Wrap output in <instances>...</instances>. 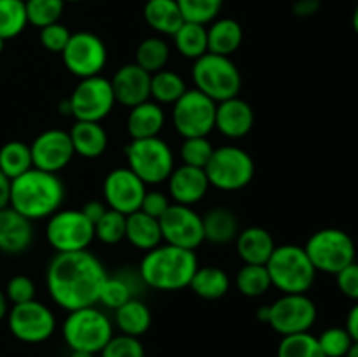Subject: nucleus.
Here are the masks:
<instances>
[{"label": "nucleus", "instance_id": "nucleus-1", "mask_svg": "<svg viewBox=\"0 0 358 357\" xmlns=\"http://www.w3.org/2000/svg\"><path fill=\"white\" fill-rule=\"evenodd\" d=\"M105 279L103 265L90 251L56 252L45 272L49 296L66 312L96 304Z\"/></svg>", "mask_w": 358, "mask_h": 357}, {"label": "nucleus", "instance_id": "nucleus-2", "mask_svg": "<svg viewBox=\"0 0 358 357\" xmlns=\"http://www.w3.org/2000/svg\"><path fill=\"white\" fill-rule=\"evenodd\" d=\"M65 200V186L58 174L30 168L10 181L9 206L30 220L48 219Z\"/></svg>", "mask_w": 358, "mask_h": 357}, {"label": "nucleus", "instance_id": "nucleus-3", "mask_svg": "<svg viewBox=\"0 0 358 357\" xmlns=\"http://www.w3.org/2000/svg\"><path fill=\"white\" fill-rule=\"evenodd\" d=\"M198 270L194 251L161 244L145 252L138 275L147 287L156 290H180L189 287Z\"/></svg>", "mask_w": 358, "mask_h": 357}, {"label": "nucleus", "instance_id": "nucleus-4", "mask_svg": "<svg viewBox=\"0 0 358 357\" xmlns=\"http://www.w3.org/2000/svg\"><path fill=\"white\" fill-rule=\"evenodd\" d=\"M271 286L282 294H306L317 276L304 247L299 245H278L266 262Z\"/></svg>", "mask_w": 358, "mask_h": 357}, {"label": "nucleus", "instance_id": "nucleus-5", "mask_svg": "<svg viewBox=\"0 0 358 357\" xmlns=\"http://www.w3.org/2000/svg\"><path fill=\"white\" fill-rule=\"evenodd\" d=\"M191 74L196 90L215 104L238 97L241 90V74L229 56L205 52L194 59Z\"/></svg>", "mask_w": 358, "mask_h": 357}, {"label": "nucleus", "instance_id": "nucleus-6", "mask_svg": "<svg viewBox=\"0 0 358 357\" xmlns=\"http://www.w3.org/2000/svg\"><path fill=\"white\" fill-rule=\"evenodd\" d=\"M112 336L114 328L110 318L94 304L69 312V317L63 322V338L70 350L100 354Z\"/></svg>", "mask_w": 358, "mask_h": 357}, {"label": "nucleus", "instance_id": "nucleus-7", "mask_svg": "<svg viewBox=\"0 0 358 357\" xmlns=\"http://www.w3.org/2000/svg\"><path fill=\"white\" fill-rule=\"evenodd\" d=\"M128 168L135 172L145 186L168 181L175 168L171 147L159 136L131 140L124 149Z\"/></svg>", "mask_w": 358, "mask_h": 357}, {"label": "nucleus", "instance_id": "nucleus-8", "mask_svg": "<svg viewBox=\"0 0 358 357\" xmlns=\"http://www.w3.org/2000/svg\"><path fill=\"white\" fill-rule=\"evenodd\" d=\"M205 174L213 188L220 191H240L254 178L255 164L250 154L241 147L222 146L213 149Z\"/></svg>", "mask_w": 358, "mask_h": 357}, {"label": "nucleus", "instance_id": "nucleus-9", "mask_svg": "<svg viewBox=\"0 0 358 357\" xmlns=\"http://www.w3.org/2000/svg\"><path fill=\"white\" fill-rule=\"evenodd\" d=\"M308 258L317 272L336 273L355 261V244L346 231L325 227L310 237L304 245Z\"/></svg>", "mask_w": 358, "mask_h": 357}, {"label": "nucleus", "instance_id": "nucleus-10", "mask_svg": "<svg viewBox=\"0 0 358 357\" xmlns=\"http://www.w3.org/2000/svg\"><path fill=\"white\" fill-rule=\"evenodd\" d=\"M45 240L56 252L87 251L94 240V226L80 210H62L48 217Z\"/></svg>", "mask_w": 358, "mask_h": 357}, {"label": "nucleus", "instance_id": "nucleus-11", "mask_svg": "<svg viewBox=\"0 0 358 357\" xmlns=\"http://www.w3.org/2000/svg\"><path fill=\"white\" fill-rule=\"evenodd\" d=\"M217 104L201 91L187 90L171 108V122L184 139L206 136L215 128Z\"/></svg>", "mask_w": 358, "mask_h": 357}, {"label": "nucleus", "instance_id": "nucleus-12", "mask_svg": "<svg viewBox=\"0 0 358 357\" xmlns=\"http://www.w3.org/2000/svg\"><path fill=\"white\" fill-rule=\"evenodd\" d=\"M70 114L76 121L100 122L107 118L115 105L110 79L101 76L80 79L69 98Z\"/></svg>", "mask_w": 358, "mask_h": 357}, {"label": "nucleus", "instance_id": "nucleus-13", "mask_svg": "<svg viewBox=\"0 0 358 357\" xmlns=\"http://www.w3.org/2000/svg\"><path fill=\"white\" fill-rule=\"evenodd\" d=\"M66 70L79 79L100 76L107 65V46L91 31H76L70 35L69 44L62 51Z\"/></svg>", "mask_w": 358, "mask_h": 357}, {"label": "nucleus", "instance_id": "nucleus-14", "mask_svg": "<svg viewBox=\"0 0 358 357\" xmlns=\"http://www.w3.org/2000/svg\"><path fill=\"white\" fill-rule=\"evenodd\" d=\"M7 322L14 338L24 343L45 342L56 329V317L52 310L37 300L13 304L7 314Z\"/></svg>", "mask_w": 358, "mask_h": 357}, {"label": "nucleus", "instance_id": "nucleus-15", "mask_svg": "<svg viewBox=\"0 0 358 357\" xmlns=\"http://www.w3.org/2000/svg\"><path fill=\"white\" fill-rule=\"evenodd\" d=\"M317 321V307L306 294H283L269 304L268 324L278 335L308 332Z\"/></svg>", "mask_w": 358, "mask_h": 357}, {"label": "nucleus", "instance_id": "nucleus-16", "mask_svg": "<svg viewBox=\"0 0 358 357\" xmlns=\"http://www.w3.org/2000/svg\"><path fill=\"white\" fill-rule=\"evenodd\" d=\"M159 224L164 244L196 251L205 241L203 219L192 206L171 203L161 216Z\"/></svg>", "mask_w": 358, "mask_h": 357}, {"label": "nucleus", "instance_id": "nucleus-17", "mask_svg": "<svg viewBox=\"0 0 358 357\" xmlns=\"http://www.w3.org/2000/svg\"><path fill=\"white\" fill-rule=\"evenodd\" d=\"M145 192L147 186L128 167L114 168L112 172H108L103 181L105 205L115 212L124 214V216L140 210Z\"/></svg>", "mask_w": 358, "mask_h": 357}, {"label": "nucleus", "instance_id": "nucleus-18", "mask_svg": "<svg viewBox=\"0 0 358 357\" xmlns=\"http://www.w3.org/2000/svg\"><path fill=\"white\" fill-rule=\"evenodd\" d=\"M30 150L34 168L51 172V174H58L59 170L69 167L76 154L69 132L59 128L45 130L41 135L35 136Z\"/></svg>", "mask_w": 358, "mask_h": 357}, {"label": "nucleus", "instance_id": "nucleus-19", "mask_svg": "<svg viewBox=\"0 0 358 357\" xmlns=\"http://www.w3.org/2000/svg\"><path fill=\"white\" fill-rule=\"evenodd\" d=\"M112 91L117 104L135 107L150 98V74L136 63L122 65L110 79Z\"/></svg>", "mask_w": 358, "mask_h": 357}, {"label": "nucleus", "instance_id": "nucleus-20", "mask_svg": "<svg viewBox=\"0 0 358 357\" xmlns=\"http://www.w3.org/2000/svg\"><path fill=\"white\" fill-rule=\"evenodd\" d=\"M208 188L210 182L203 168L180 164L178 168H173L168 177V191L173 203L178 205L192 206L194 203L201 202L208 192Z\"/></svg>", "mask_w": 358, "mask_h": 357}, {"label": "nucleus", "instance_id": "nucleus-21", "mask_svg": "<svg viewBox=\"0 0 358 357\" xmlns=\"http://www.w3.org/2000/svg\"><path fill=\"white\" fill-rule=\"evenodd\" d=\"M254 108L243 98L234 97L217 104L215 128L227 139H243L254 128Z\"/></svg>", "mask_w": 358, "mask_h": 357}, {"label": "nucleus", "instance_id": "nucleus-22", "mask_svg": "<svg viewBox=\"0 0 358 357\" xmlns=\"http://www.w3.org/2000/svg\"><path fill=\"white\" fill-rule=\"evenodd\" d=\"M34 241V224L14 209L0 210V251L21 254Z\"/></svg>", "mask_w": 358, "mask_h": 357}, {"label": "nucleus", "instance_id": "nucleus-23", "mask_svg": "<svg viewBox=\"0 0 358 357\" xmlns=\"http://www.w3.org/2000/svg\"><path fill=\"white\" fill-rule=\"evenodd\" d=\"M163 107L154 100H145L142 104L129 108L128 119H126V130L131 140L150 139V136H159L161 130L164 126Z\"/></svg>", "mask_w": 358, "mask_h": 357}, {"label": "nucleus", "instance_id": "nucleus-24", "mask_svg": "<svg viewBox=\"0 0 358 357\" xmlns=\"http://www.w3.org/2000/svg\"><path fill=\"white\" fill-rule=\"evenodd\" d=\"M276 248L271 233L261 226H250L236 237L238 255L245 265H264Z\"/></svg>", "mask_w": 358, "mask_h": 357}, {"label": "nucleus", "instance_id": "nucleus-25", "mask_svg": "<svg viewBox=\"0 0 358 357\" xmlns=\"http://www.w3.org/2000/svg\"><path fill=\"white\" fill-rule=\"evenodd\" d=\"M126 240L135 248L149 252L163 244V233H161L159 219L149 216V214L136 210V212L126 216Z\"/></svg>", "mask_w": 358, "mask_h": 357}, {"label": "nucleus", "instance_id": "nucleus-26", "mask_svg": "<svg viewBox=\"0 0 358 357\" xmlns=\"http://www.w3.org/2000/svg\"><path fill=\"white\" fill-rule=\"evenodd\" d=\"M76 154L93 160L107 150L108 135L100 122L76 121L69 132Z\"/></svg>", "mask_w": 358, "mask_h": 357}, {"label": "nucleus", "instance_id": "nucleus-27", "mask_svg": "<svg viewBox=\"0 0 358 357\" xmlns=\"http://www.w3.org/2000/svg\"><path fill=\"white\" fill-rule=\"evenodd\" d=\"M143 20L157 34L171 37L185 21L177 0H147L143 6Z\"/></svg>", "mask_w": 358, "mask_h": 357}, {"label": "nucleus", "instance_id": "nucleus-28", "mask_svg": "<svg viewBox=\"0 0 358 357\" xmlns=\"http://www.w3.org/2000/svg\"><path fill=\"white\" fill-rule=\"evenodd\" d=\"M208 35V52L220 56H231L243 41V28L236 20L231 18H220V20L212 21L206 28Z\"/></svg>", "mask_w": 358, "mask_h": 357}, {"label": "nucleus", "instance_id": "nucleus-29", "mask_svg": "<svg viewBox=\"0 0 358 357\" xmlns=\"http://www.w3.org/2000/svg\"><path fill=\"white\" fill-rule=\"evenodd\" d=\"M201 219L205 240H208L210 244L226 245L236 240L238 233H240L236 216L224 206H215V209L208 210L205 216H201Z\"/></svg>", "mask_w": 358, "mask_h": 357}, {"label": "nucleus", "instance_id": "nucleus-30", "mask_svg": "<svg viewBox=\"0 0 358 357\" xmlns=\"http://www.w3.org/2000/svg\"><path fill=\"white\" fill-rule=\"evenodd\" d=\"M114 312L115 326H117L122 335L140 338V336L149 331L150 324H152V314H150L149 307L138 298H133V300H129L128 303H124Z\"/></svg>", "mask_w": 358, "mask_h": 357}, {"label": "nucleus", "instance_id": "nucleus-31", "mask_svg": "<svg viewBox=\"0 0 358 357\" xmlns=\"http://www.w3.org/2000/svg\"><path fill=\"white\" fill-rule=\"evenodd\" d=\"M189 287L196 296L203 300H220L229 290L231 280L229 275L217 266H205V268L198 266Z\"/></svg>", "mask_w": 358, "mask_h": 357}, {"label": "nucleus", "instance_id": "nucleus-32", "mask_svg": "<svg viewBox=\"0 0 358 357\" xmlns=\"http://www.w3.org/2000/svg\"><path fill=\"white\" fill-rule=\"evenodd\" d=\"M173 42L177 51L184 58L198 59L205 52H208V35H206L205 24L184 21L182 27L173 34Z\"/></svg>", "mask_w": 358, "mask_h": 357}, {"label": "nucleus", "instance_id": "nucleus-33", "mask_svg": "<svg viewBox=\"0 0 358 357\" xmlns=\"http://www.w3.org/2000/svg\"><path fill=\"white\" fill-rule=\"evenodd\" d=\"M133 298H135V280L128 273L122 272L115 273V275H107L100 289L98 303L110 310H117Z\"/></svg>", "mask_w": 358, "mask_h": 357}, {"label": "nucleus", "instance_id": "nucleus-34", "mask_svg": "<svg viewBox=\"0 0 358 357\" xmlns=\"http://www.w3.org/2000/svg\"><path fill=\"white\" fill-rule=\"evenodd\" d=\"M34 168L30 146L21 140H10L0 147V170L13 181Z\"/></svg>", "mask_w": 358, "mask_h": 357}, {"label": "nucleus", "instance_id": "nucleus-35", "mask_svg": "<svg viewBox=\"0 0 358 357\" xmlns=\"http://www.w3.org/2000/svg\"><path fill=\"white\" fill-rule=\"evenodd\" d=\"M185 91V80L173 70L163 69L150 76V98L159 105H173Z\"/></svg>", "mask_w": 358, "mask_h": 357}, {"label": "nucleus", "instance_id": "nucleus-36", "mask_svg": "<svg viewBox=\"0 0 358 357\" xmlns=\"http://www.w3.org/2000/svg\"><path fill=\"white\" fill-rule=\"evenodd\" d=\"M170 59V46L161 37H147L138 44L135 52V63L150 76L166 66Z\"/></svg>", "mask_w": 358, "mask_h": 357}, {"label": "nucleus", "instance_id": "nucleus-37", "mask_svg": "<svg viewBox=\"0 0 358 357\" xmlns=\"http://www.w3.org/2000/svg\"><path fill=\"white\" fill-rule=\"evenodd\" d=\"M27 7L23 0H0V37L14 38L27 28Z\"/></svg>", "mask_w": 358, "mask_h": 357}, {"label": "nucleus", "instance_id": "nucleus-38", "mask_svg": "<svg viewBox=\"0 0 358 357\" xmlns=\"http://www.w3.org/2000/svg\"><path fill=\"white\" fill-rule=\"evenodd\" d=\"M236 287L247 298L262 296L273 287L268 268L264 265H245L236 275Z\"/></svg>", "mask_w": 358, "mask_h": 357}, {"label": "nucleus", "instance_id": "nucleus-39", "mask_svg": "<svg viewBox=\"0 0 358 357\" xmlns=\"http://www.w3.org/2000/svg\"><path fill=\"white\" fill-rule=\"evenodd\" d=\"M276 357H325L318 345L317 336L310 332L282 336Z\"/></svg>", "mask_w": 358, "mask_h": 357}, {"label": "nucleus", "instance_id": "nucleus-40", "mask_svg": "<svg viewBox=\"0 0 358 357\" xmlns=\"http://www.w3.org/2000/svg\"><path fill=\"white\" fill-rule=\"evenodd\" d=\"M28 24L44 28L48 24L58 23L62 18L65 2L63 0H24Z\"/></svg>", "mask_w": 358, "mask_h": 357}, {"label": "nucleus", "instance_id": "nucleus-41", "mask_svg": "<svg viewBox=\"0 0 358 357\" xmlns=\"http://www.w3.org/2000/svg\"><path fill=\"white\" fill-rule=\"evenodd\" d=\"M224 0H177L185 21L208 24L217 20Z\"/></svg>", "mask_w": 358, "mask_h": 357}, {"label": "nucleus", "instance_id": "nucleus-42", "mask_svg": "<svg viewBox=\"0 0 358 357\" xmlns=\"http://www.w3.org/2000/svg\"><path fill=\"white\" fill-rule=\"evenodd\" d=\"M126 237V216L108 209L100 220L94 224V238L107 245H115Z\"/></svg>", "mask_w": 358, "mask_h": 357}, {"label": "nucleus", "instance_id": "nucleus-43", "mask_svg": "<svg viewBox=\"0 0 358 357\" xmlns=\"http://www.w3.org/2000/svg\"><path fill=\"white\" fill-rule=\"evenodd\" d=\"M213 149L206 136H192V139H184V144L180 147V158L182 164H189V167L194 168H203L208 164L210 158H212Z\"/></svg>", "mask_w": 358, "mask_h": 357}, {"label": "nucleus", "instance_id": "nucleus-44", "mask_svg": "<svg viewBox=\"0 0 358 357\" xmlns=\"http://www.w3.org/2000/svg\"><path fill=\"white\" fill-rule=\"evenodd\" d=\"M353 340L346 328H329L318 336V345L325 357H345Z\"/></svg>", "mask_w": 358, "mask_h": 357}, {"label": "nucleus", "instance_id": "nucleus-45", "mask_svg": "<svg viewBox=\"0 0 358 357\" xmlns=\"http://www.w3.org/2000/svg\"><path fill=\"white\" fill-rule=\"evenodd\" d=\"M100 357H145L142 342L135 336H112L107 345L100 350Z\"/></svg>", "mask_w": 358, "mask_h": 357}, {"label": "nucleus", "instance_id": "nucleus-46", "mask_svg": "<svg viewBox=\"0 0 358 357\" xmlns=\"http://www.w3.org/2000/svg\"><path fill=\"white\" fill-rule=\"evenodd\" d=\"M6 298L13 304L27 303V301L35 300V284L30 276L27 275H16L7 282L6 287Z\"/></svg>", "mask_w": 358, "mask_h": 357}, {"label": "nucleus", "instance_id": "nucleus-47", "mask_svg": "<svg viewBox=\"0 0 358 357\" xmlns=\"http://www.w3.org/2000/svg\"><path fill=\"white\" fill-rule=\"evenodd\" d=\"M70 35L72 34H70L69 28L58 21V23H52L41 28V44L44 46V49H48V51L59 52V55H62L65 46L69 44Z\"/></svg>", "mask_w": 358, "mask_h": 357}, {"label": "nucleus", "instance_id": "nucleus-48", "mask_svg": "<svg viewBox=\"0 0 358 357\" xmlns=\"http://www.w3.org/2000/svg\"><path fill=\"white\" fill-rule=\"evenodd\" d=\"M338 279V287L345 296L352 298V300L358 301V262H350L346 268L341 272L336 273Z\"/></svg>", "mask_w": 358, "mask_h": 357}, {"label": "nucleus", "instance_id": "nucleus-49", "mask_svg": "<svg viewBox=\"0 0 358 357\" xmlns=\"http://www.w3.org/2000/svg\"><path fill=\"white\" fill-rule=\"evenodd\" d=\"M171 205L170 198H168L164 192L161 191H147L145 196L142 200V205H140V210L149 216L156 217V219H161L164 212L168 210V206Z\"/></svg>", "mask_w": 358, "mask_h": 357}, {"label": "nucleus", "instance_id": "nucleus-50", "mask_svg": "<svg viewBox=\"0 0 358 357\" xmlns=\"http://www.w3.org/2000/svg\"><path fill=\"white\" fill-rule=\"evenodd\" d=\"M108 206L105 205V202H98V200H91V202L84 203V206L80 209V212L84 214V216L87 217V219L91 220V224H96L98 220L103 217V214L107 212Z\"/></svg>", "mask_w": 358, "mask_h": 357}, {"label": "nucleus", "instance_id": "nucleus-51", "mask_svg": "<svg viewBox=\"0 0 358 357\" xmlns=\"http://www.w3.org/2000/svg\"><path fill=\"white\" fill-rule=\"evenodd\" d=\"M318 7H320V0H297L292 9L297 16H311L317 13Z\"/></svg>", "mask_w": 358, "mask_h": 357}, {"label": "nucleus", "instance_id": "nucleus-52", "mask_svg": "<svg viewBox=\"0 0 358 357\" xmlns=\"http://www.w3.org/2000/svg\"><path fill=\"white\" fill-rule=\"evenodd\" d=\"M10 202V178L0 170V210L7 209Z\"/></svg>", "mask_w": 358, "mask_h": 357}, {"label": "nucleus", "instance_id": "nucleus-53", "mask_svg": "<svg viewBox=\"0 0 358 357\" xmlns=\"http://www.w3.org/2000/svg\"><path fill=\"white\" fill-rule=\"evenodd\" d=\"M346 331L350 332L353 342H358V303L350 310L348 318H346Z\"/></svg>", "mask_w": 358, "mask_h": 357}, {"label": "nucleus", "instance_id": "nucleus-54", "mask_svg": "<svg viewBox=\"0 0 358 357\" xmlns=\"http://www.w3.org/2000/svg\"><path fill=\"white\" fill-rule=\"evenodd\" d=\"M7 314H9V301H7L6 293L0 289V321H2Z\"/></svg>", "mask_w": 358, "mask_h": 357}, {"label": "nucleus", "instance_id": "nucleus-55", "mask_svg": "<svg viewBox=\"0 0 358 357\" xmlns=\"http://www.w3.org/2000/svg\"><path fill=\"white\" fill-rule=\"evenodd\" d=\"M268 315H269V304L268 307H261L257 310V318L261 322H266V324H268Z\"/></svg>", "mask_w": 358, "mask_h": 357}, {"label": "nucleus", "instance_id": "nucleus-56", "mask_svg": "<svg viewBox=\"0 0 358 357\" xmlns=\"http://www.w3.org/2000/svg\"><path fill=\"white\" fill-rule=\"evenodd\" d=\"M345 357H358V342H353Z\"/></svg>", "mask_w": 358, "mask_h": 357}, {"label": "nucleus", "instance_id": "nucleus-57", "mask_svg": "<svg viewBox=\"0 0 358 357\" xmlns=\"http://www.w3.org/2000/svg\"><path fill=\"white\" fill-rule=\"evenodd\" d=\"M70 357H94V354L84 352V350H72Z\"/></svg>", "mask_w": 358, "mask_h": 357}, {"label": "nucleus", "instance_id": "nucleus-58", "mask_svg": "<svg viewBox=\"0 0 358 357\" xmlns=\"http://www.w3.org/2000/svg\"><path fill=\"white\" fill-rule=\"evenodd\" d=\"M352 23H353V30H355V34L358 35V6L355 7V10H353Z\"/></svg>", "mask_w": 358, "mask_h": 357}, {"label": "nucleus", "instance_id": "nucleus-59", "mask_svg": "<svg viewBox=\"0 0 358 357\" xmlns=\"http://www.w3.org/2000/svg\"><path fill=\"white\" fill-rule=\"evenodd\" d=\"M3 46H6V41H3V38L0 37V55H2V51H3Z\"/></svg>", "mask_w": 358, "mask_h": 357}, {"label": "nucleus", "instance_id": "nucleus-60", "mask_svg": "<svg viewBox=\"0 0 358 357\" xmlns=\"http://www.w3.org/2000/svg\"><path fill=\"white\" fill-rule=\"evenodd\" d=\"M63 2H80V0H63Z\"/></svg>", "mask_w": 358, "mask_h": 357}, {"label": "nucleus", "instance_id": "nucleus-61", "mask_svg": "<svg viewBox=\"0 0 358 357\" xmlns=\"http://www.w3.org/2000/svg\"><path fill=\"white\" fill-rule=\"evenodd\" d=\"M23 2H24V0H23Z\"/></svg>", "mask_w": 358, "mask_h": 357}]
</instances>
